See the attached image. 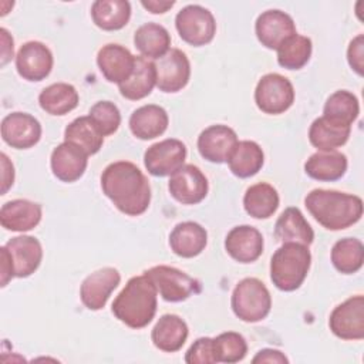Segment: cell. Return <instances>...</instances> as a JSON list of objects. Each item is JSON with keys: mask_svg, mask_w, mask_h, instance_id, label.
<instances>
[{"mask_svg": "<svg viewBox=\"0 0 364 364\" xmlns=\"http://www.w3.org/2000/svg\"><path fill=\"white\" fill-rule=\"evenodd\" d=\"M155 284L165 301L179 303L200 291V282L188 273L166 264L154 266L144 272Z\"/></svg>", "mask_w": 364, "mask_h": 364, "instance_id": "6", "label": "cell"}, {"mask_svg": "<svg viewBox=\"0 0 364 364\" xmlns=\"http://www.w3.org/2000/svg\"><path fill=\"white\" fill-rule=\"evenodd\" d=\"M351 134V127L326 117L316 118L309 128V141L318 151H336L343 146Z\"/></svg>", "mask_w": 364, "mask_h": 364, "instance_id": "27", "label": "cell"}, {"mask_svg": "<svg viewBox=\"0 0 364 364\" xmlns=\"http://www.w3.org/2000/svg\"><path fill=\"white\" fill-rule=\"evenodd\" d=\"M142 7H145L148 11L154 14H162L166 13L169 9L175 6L173 0H142Z\"/></svg>", "mask_w": 364, "mask_h": 364, "instance_id": "47", "label": "cell"}, {"mask_svg": "<svg viewBox=\"0 0 364 364\" xmlns=\"http://www.w3.org/2000/svg\"><path fill=\"white\" fill-rule=\"evenodd\" d=\"M247 354L245 337L236 331H225L213 338V355L216 363H239Z\"/></svg>", "mask_w": 364, "mask_h": 364, "instance_id": "39", "label": "cell"}, {"mask_svg": "<svg viewBox=\"0 0 364 364\" xmlns=\"http://www.w3.org/2000/svg\"><path fill=\"white\" fill-rule=\"evenodd\" d=\"M135 58L136 57L132 55L127 47L109 43L98 50L97 64L107 81L119 85L131 77L135 67Z\"/></svg>", "mask_w": 364, "mask_h": 364, "instance_id": "18", "label": "cell"}, {"mask_svg": "<svg viewBox=\"0 0 364 364\" xmlns=\"http://www.w3.org/2000/svg\"><path fill=\"white\" fill-rule=\"evenodd\" d=\"M88 117L100 131L102 136H108L121 125V112L118 107L111 101H98L95 102L88 112Z\"/></svg>", "mask_w": 364, "mask_h": 364, "instance_id": "40", "label": "cell"}, {"mask_svg": "<svg viewBox=\"0 0 364 364\" xmlns=\"http://www.w3.org/2000/svg\"><path fill=\"white\" fill-rule=\"evenodd\" d=\"M347 156L338 151H318L306 161L304 172L321 182H333L344 176L347 171Z\"/></svg>", "mask_w": 364, "mask_h": 364, "instance_id": "29", "label": "cell"}, {"mask_svg": "<svg viewBox=\"0 0 364 364\" xmlns=\"http://www.w3.org/2000/svg\"><path fill=\"white\" fill-rule=\"evenodd\" d=\"M91 17L101 30H121L129 21L131 4L127 0H97L91 6Z\"/></svg>", "mask_w": 364, "mask_h": 364, "instance_id": "32", "label": "cell"}, {"mask_svg": "<svg viewBox=\"0 0 364 364\" xmlns=\"http://www.w3.org/2000/svg\"><path fill=\"white\" fill-rule=\"evenodd\" d=\"M156 87L162 92H178L186 87L191 78V63L179 48H171L165 55L154 61Z\"/></svg>", "mask_w": 364, "mask_h": 364, "instance_id": "12", "label": "cell"}, {"mask_svg": "<svg viewBox=\"0 0 364 364\" xmlns=\"http://www.w3.org/2000/svg\"><path fill=\"white\" fill-rule=\"evenodd\" d=\"M276 51L277 63L280 67L287 70H300L309 63L313 51V44L309 37L296 33L284 40Z\"/></svg>", "mask_w": 364, "mask_h": 364, "instance_id": "37", "label": "cell"}, {"mask_svg": "<svg viewBox=\"0 0 364 364\" xmlns=\"http://www.w3.org/2000/svg\"><path fill=\"white\" fill-rule=\"evenodd\" d=\"M235 129L228 125L216 124L205 128L198 136V151L202 158L212 164H223L237 144Z\"/></svg>", "mask_w": 364, "mask_h": 364, "instance_id": "17", "label": "cell"}, {"mask_svg": "<svg viewBox=\"0 0 364 364\" xmlns=\"http://www.w3.org/2000/svg\"><path fill=\"white\" fill-rule=\"evenodd\" d=\"M257 108L269 115H279L287 111L294 102V88L289 78L277 73L264 74L255 90Z\"/></svg>", "mask_w": 364, "mask_h": 364, "instance_id": "8", "label": "cell"}, {"mask_svg": "<svg viewBox=\"0 0 364 364\" xmlns=\"http://www.w3.org/2000/svg\"><path fill=\"white\" fill-rule=\"evenodd\" d=\"M53 175L63 182H75L80 179L88 165V155L71 142L58 144L50 158Z\"/></svg>", "mask_w": 364, "mask_h": 364, "instance_id": "20", "label": "cell"}, {"mask_svg": "<svg viewBox=\"0 0 364 364\" xmlns=\"http://www.w3.org/2000/svg\"><path fill=\"white\" fill-rule=\"evenodd\" d=\"M16 277L14 276V267L11 263V257L6 249V246L0 247V283L1 287L7 286V283Z\"/></svg>", "mask_w": 364, "mask_h": 364, "instance_id": "44", "label": "cell"}, {"mask_svg": "<svg viewBox=\"0 0 364 364\" xmlns=\"http://www.w3.org/2000/svg\"><path fill=\"white\" fill-rule=\"evenodd\" d=\"M156 85V71L154 61L138 55L131 77L118 85L121 95L131 101L148 97Z\"/></svg>", "mask_w": 364, "mask_h": 364, "instance_id": "28", "label": "cell"}, {"mask_svg": "<svg viewBox=\"0 0 364 364\" xmlns=\"http://www.w3.org/2000/svg\"><path fill=\"white\" fill-rule=\"evenodd\" d=\"M175 27L179 37L193 47L209 44L216 34L213 14L199 4H188L181 9L175 17Z\"/></svg>", "mask_w": 364, "mask_h": 364, "instance_id": "7", "label": "cell"}, {"mask_svg": "<svg viewBox=\"0 0 364 364\" xmlns=\"http://www.w3.org/2000/svg\"><path fill=\"white\" fill-rule=\"evenodd\" d=\"M311 264L309 246L286 242L270 259V279L282 291H294L307 277Z\"/></svg>", "mask_w": 364, "mask_h": 364, "instance_id": "4", "label": "cell"}, {"mask_svg": "<svg viewBox=\"0 0 364 364\" xmlns=\"http://www.w3.org/2000/svg\"><path fill=\"white\" fill-rule=\"evenodd\" d=\"M360 114V104L357 97L347 91V90H338L333 92L323 108V117L333 119L336 122L350 125L357 119Z\"/></svg>", "mask_w": 364, "mask_h": 364, "instance_id": "38", "label": "cell"}, {"mask_svg": "<svg viewBox=\"0 0 364 364\" xmlns=\"http://www.w3.org/2000/svg\"><path fill=\"white\" fill-rule=\"evenodd\" d=\"M1 158V195H6V192L11 188L13 182H14V166L13 164L9 161L7 155L3 152L0 155Z\"/></svg>", "mask_w": 364, "mask_h": 364, "instance_id": "45", "label": "cell"}, {"mask_svg": "<svg viewBox=\"0 0 364 364\" xmlns=\"http://www.w3.org/2000/svg\"><path fill=\"white\" fill-rule=\"evenodd\" d=\"M119 282L121 274L115 267H102L88 274L80 287L82 304L88 310H101Z\"/></svg>", "mask_w": 364, "mask_h": 364, "instance_id": "15", "label": "cell"}, {"mask_svg": "<svg viewBox=\"0 0 364 364\" xmlns=\"http://www.w3.org/2000/svg\"><path fill=\"white\" fill-rule=\"evenodd\" d=\"M134 44L142 57L158 60L171 50V34L158 23H145L136 28Z\"/></svg>", "mask_w": 364, "mask_h": 364, "instance_id": "31", "label": "cell"}, {"mask_svg": "<svg viewBox=\"0 0 364 364\" xmlns=\"http://www.w3.org/2000/svg\"><path fill=\"white\" fill-rule=\"evenodd\" d=\"M189 334L188 324L176 314H164L151 331V340L156 348L165 353H175L182 348Z\"/></svg>", "mask_w": 364, "mask_h": 364, "instance_id": "25", "label": "cell"}, {"mask_svg": "<svg viewBox=\"0 0 364 364\" xmlns=\"http://www.w3.org/2000/svg\"><path fill=\"white\" fill-rule=\"evenodd\" d=\"M347 61L358 75L364 74V36H355L347 48Z\"/></svg>", "mask_w": 364, "mask_h": 364, "instance_id": "42", "label": "cell"}, {"mask_svg": "<svg viewBox=\"0 0 364 364\" xmlns=\"http://www.w3.org/2000/svg\"><path fill=\"white\" fill-rule=\"evenodd\" d=\"M168 189L171 196L179 203L196 205L206 198L209 183L198 166L186 164L171 175Z\"/></svg>", "mask_w": 364, "mask_h": 364, "instance_id": "11", "label": "cell"}, {"mask_svg": "<svg viewBox=\"0 0 364 364\" xmlns=\"http://www.w3.org/2000/svg\"><path fill=\"white\" fill-rule=\"evenodd\" d=\"M208 243L206 229L192 220L178 223L169 233L171 250L185 259L195 257L200 255Z\"/></svg>", "mask_w": 364, "mask_h": 364, "instance_id": "23", "label": "cell"}, {"mask_svg": "<svg viewBox=\"0 0 364 364\" xmlns=\"http://www.w3.org/2000/svg\"><path fill=\"white\" fill-rule=\"evenodd\" d=\"M330 330L341 340L364 338V297L353 296L336 306L328 318Z\"/></svg>", "mask_w": 364, "mask_h": 364, "instance_id": "10", "label": "cell"}, {"mask_svg": "<svg viewBox=\"0 0 364 364\" xmlns=\"http://www.w3.org/2000/svg\"><path fill=\"white\" fill-rule=\"evenodd\" d=\"M4 246L11 257L16 277H28L38 269L43 259V247L38 239L21 235L11 237Z\"/></svg>", "mask_w": 364, "mask_h": 364, "instance_id": "21", "label": "cell"}, {"mask_svg": "<svg viewBox=\"0 0 364 364\" xmlns=\"http://www.w3.org/2000/svg\"><path fill=\"white\" fill-rule=\"evenodd\" d=\"M158 307V290L144 273L131 277L112 303V314L131 328L146 327Z\"/></svg>", "mask_w": 364, "mask_h": 364, "instance_id": "3", "label": "cell"}, {"mask_svg": "<svg viewBox=\"0 0 364 364\" xmlns=\"http://www.w3.org/2000/svg\"><path fill=\"white\" fill-rule=\"evenodd\" d=\"M186 146L182 141L166 138L155 142L144 154V165L154 176H171L186 159Z\"/></svg>", "mask_w": 364, "mask_h": 364, "instance_id": "9", "label": "cell"}, {"mask_svg": "<svg viewBox=\"0 0 364 364\" xmlns=\"http://www.w3.org/2000/svg\"><path fill=\"white\" fill-rule=\"evenodd\" d=\"M64 141L81 148L88 156L97 154L104 144V136L100 134L88 115L78 117L71 121L64 129Z\"/></svg>", "mask_w": 364, "mask_h": 364, "instance_id": "35", "label": "cell"}, {"mask_svg": "<svg viewBox=\"0 0 364 364\" xmlns=\"http://www.w3.org/2000/svg\"><path fill=\"white\" fill-rule=\"evenodd\" d=\"M230 306L235 316L242 321L257 323L270 313L272 296L262 280L246 277L235 286Z\"/></svg>", "mask_w": 364, "mask_h": 364, "instance_id": "5", "label": "cell"}, {"mask_svg": "<svg viewBox=\"0 0 364 364\" xmlns=\"http://www.w3.org/2000/svg\"><path fill=\"white\" fill-rule=\"evenodd\" d=\"M255 31L262 46L269 50H277L284 40L297 33L291 16L277 9L259 14L255 23Z\"/></svg>", "mask_w": 364, "mask_h": 364, "instance_id": "16", "label": "cell"}, {"mask_svg": "<svg viewBox=\"0 0 364 364\" xmlns=\"http://www.w3.org/2000/svg\"><path fill=\"white\" fill-rule=\"evenodd\" d=\"M43 216L41 205L28 199H13L0 209V223L11 232H28L34 229Z\"/></svg>", "mask_w": 364, "mask_h": 364, "instance_id": "22", "label": "cell"}, {"mask_svg": "<svg viewBox=\"0 0 364 364\" xmlns=\"http://www.w3.org/2000/svg\"><path fill=\"white\" fill-rule=\"evenodd\" d=\"M279 193L267 182H257L249 186L243 196V208L255 219H267L279 208Z\"/></svg>", "mask_w": 364, "mask_h": 364, "instance_id": "33", "label": "cell"}, {"mask_svg": "<svg viewBox=\"0 0 364 364\" xmlns=\"http://www.w3.org/2000/svg\"><path fill=\"white\" fill-rule=\"evenodd\" d=\"M128 124L135 138L148 141L161 136L166 131L169 118L168 112L162 107L156 104H146L131 114Z\"/></svg>", "mask_w": 364, "mask_h": 364, "instance_id": "24", "label": "cell"}, {"mask_svg": "<svg viewBox=\"0 0 364 364\" xmlns=\"http://www.w3.org/2000/svg\"><path fill=\"white\" fill-rule=\"evenodd\" d=\"M274 236L282 243L296 242L301 245H311L314 240V232L310 223L299 208H286L276 220Z\"/></svg>", "mask_w": 364, "mask_h": 364, "instance_id": "26", "label": "cell"}, {"mask_svg": "<svg viewBox=\"0 0 364 364\" xmlns=\"http://www.w3.org/2000/svg\"><path fill=\"white\" fill-rule=\"evenodd\" d=\"M78 92L68 82H55L46 87L38 95V104L50 115H65L77 108Z\"/></svg>", "mask_w": 364, "mask_h": 364, "instance_id": "34", "label": "cell"}, {"mask_svg": "<svg viewBox=\"0 0 364 364\" xmlns=\"http://www.w3.org/2000/svg\"><path fill=\"white\" fill-rule=\"evenodd\" d=\"M185 363L188 364H215L213 355V338L200 337L193 341L185 354Z\"/></svg>", "mask_w": 364, "mask_h": 364, "instance_id": "41", "label": "cell"}, {"mask_svg": "<svg viewBox=\"0 0 364 364\" xmlns=\"http://www.w3.org/2000/svg\"><path fill=\"white\" fill-rule=\"evenodd\" d=\"M262 233L249 225H239L229 230L225 237V249L228 255L239 263H252L263 253Z\"/></svg>", "mask_w": 364, "mask_h": 364, "instance_id": "19", "label": "cell"}, {"mask_svg": "<svg viewBox=\"0 0 364 364\" xmlns=\"http://www.w3.org/2000/svg\"><path fill=\"white\" fill-rule=\"evenodd\" d=\"M310 215L328 230H343L355 225L363 216V200L357 195L313 189L304 198Z\"/></svg>", "mask_w": 364, "mask_h": 364, "instance_id": "2", "label": "cell"}, {"mask_svg": "<svg viewBox=\"0 0 364 364\" xmlns=\"http://www.w3.org/2000/svg\"><path fill=\"white\" fill-rule=\"evenodd\" d=\"M226 162L235 176L250 178L262 169L264 154L260 145L255 141H237Z\"/></svg>", "mask_w": 364, "mask_h": 364, "instance_id": "30", "label": "cell"}, {"mask_svg": "<svg viewBox=\"0 0 364 364\" xmlns=\"http://www.w3.org/2000/svg\"><path fill=\"white\" fill-rule=\"evenodd\" d=\"M364 246L360 239L344 237L331 249V263L343 274H353L363 267Z\"/></svg>", "mask_w": 364, "mask_h": 364, "instance_id": "36", "label": "cell"}, {"mask_svg": "<svg viewBox=\"0 0 364 364\" xmlns=\"http://www.w3.org/2000/svg\"><path fill=\"white\" fill-rule=\"evenodd\" d=\"M252 363L253 364H262V363L284 364V363H289V358L280 350H276V348H262V350H259L256 353V355L253 357Z\"/></svg>", "mask_w": 364, "mask_h": 364, "instance_id": "43", "label": "cell"}, {"mask_svg": "<svg viewBox=\"0 0 364 364\" xmlns=\"http://www.w3.org/2000/svg\"><path fill=\"white\" fill-rule=\"evenodd\" d=\"M101 189L114 206L128 216L142 215L151 202L148 178L129 161L109 164L102 171Z\"/></svg>", "mask_w": 364, "mask_h": 364, "instance_id": "1", "label": "cell"}, {"mask_svg": "<svg viewBox=\"0 0 364 364\" xmlns=\"http://www.w3.org/2000/svg\"><path fill=\"white\" fill-rule=\"evenodd\" d=\"M0 34H1V65H6L13 58L14 43H13V37L4 27L0 28Z\"/></svg>", "mask_w": 364, "mask_h": 364, "instance_id": "46", "label": "cell"}, {"mask_svg": "<svg viewBox=\"0 0 364 364\" xmlns=\"http://www.w3.org/2000/svg\"><path fill=\"white\" fill-rule=\"evenodd\" d=\"M3 141L16 149H28L41 138V124L37 118L27 112L7 114L1 121Z\"/></svg>", "mask_w": 364, "mask_h": 364, "instance_id": "13", "label": "cell"}, {"mask_svg": "<svg viewBox=\"0 0 364 364\" xmlns=\"http://www.w3.org/2000/svg\"><path fill=\"white\" fill-rule=\"evenodd\" d=\"M54 58L51 50L41 41L24 43L16 55V68L27 81H41L53 70Z\"/></svg>", "mask_w": 364, "mask_h": 364, "instance_id": "14", "label": "cell"}]
</instances>
